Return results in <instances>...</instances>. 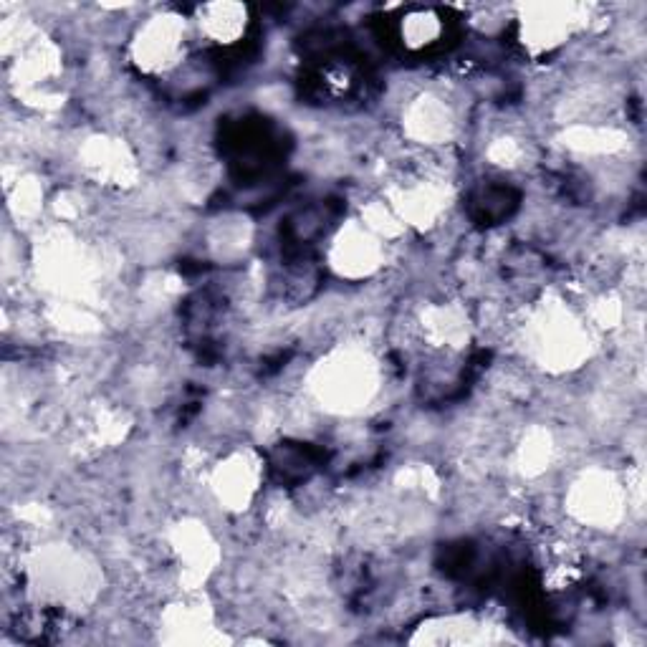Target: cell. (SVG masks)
<instances>
[{
	"mask_svg": "<svg viewBox=\"0 0 647 647\" xmlns=\"http://www.w3.org/2000/svg\"><path fill=\"white\" fill-rule=\"evenodd\" d=\"M205 31L218 43H233L246 28V8L241 6H208L205 8Z\"/></svg>",
	"mask_w": 647,
	"mask_h": 647,
	"instance_id": "cell-1",
	"label": "cell"
},
{
	"mask_svg": "<svg viewBox=\"0 0 647 647\" xmlns=\"http://www.w3.org/2000/svg\"><path fill=\"white\" fill-rule=\"evenodd\" d=\"M440 31H443V23L438 16H433V11H415L407 16V21L402 18V43L407 41L412 49H423L435 43Z\"/></svg>",
	"mask_w": 647,
	"mask_h": 647,
	"instance_id": "cell-2",
	"label": "cell"
}]
</instances>
